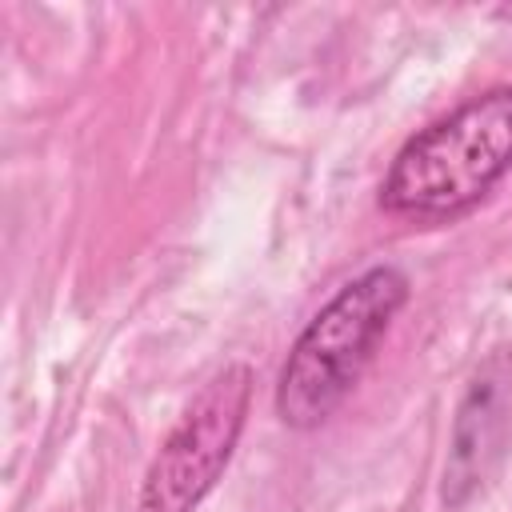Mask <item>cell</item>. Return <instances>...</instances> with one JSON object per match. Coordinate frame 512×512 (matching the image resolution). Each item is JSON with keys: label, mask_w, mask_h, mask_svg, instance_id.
<instances>
[{"label": "cell", "mask_w": 512, "mask_h": 512, "mask_svg": "<svg viewBox=\"0 0 512 512\" xmlns=\"http://www.w3.org/2000/svg\"><path fill=\"white\" fill-rule=\"evenodd\" d=\"M252 404V368L224 364L184 408L176 428L156 448L140 492L136 512H196L200 500L224 476Z\"/></svg>", "instance_id": "3957f363"}, {"label": "cell", "mask_w": 512, "mask_h": 512, "mask_svg": "<svg viewBox=\"0 0 512 512\" xmlns=\"http://www.w3.org/2000/svg\"><path fill=\"white\" fill-rule=\"evenodd\" d=\"M408 292L412 284L396 264H372L304 324L276 380V416L284 428L312 432L344 404L408 304Z\"/></svg>", "instance_id": "7a4b0ae2"}, {"label": "cell", "mask_w": 512, "mask_h": 512, "mask_svg": "<svg viewBox=\"0 0 512 512\" xmlns=\"http://www.w3.org/2000/svg\"><path fill=\"white\" fill-rule=\"evenodd\" d=\"M508 376L512 360L504 352L488 356L484 368L472 376L456 424H452V456L444 464V504L460 508L488 472V460L500 452L504 424H508Z\"/></svg>", "instance_id": "277c9868"}, {"label": "cell", "mask_w": 512, "mask_h": 512, "mask_svg": "<svg viewBox=\"0 0 512 512\" xmlns=\"http://www.w3.org/2000/svg\"><path fill=\"white\" fill-rule=\"evenodd\" d=\"M512 172V84L468 96L400 144L380 208L400 220L440 224L472 212Z\"/></svg>", "instance_id": "6da1fadb"}]
</instances>
